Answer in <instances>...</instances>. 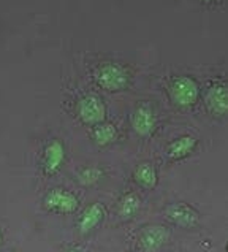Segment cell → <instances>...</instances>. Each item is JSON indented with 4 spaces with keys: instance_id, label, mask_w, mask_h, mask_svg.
Wrapping results in <instances>:
<instances>
[{
    "instance_id": "cell-8",
    "label": "cell",
    "mask_w": 228,
    "mask_h": 252,
    "mask_svg": "<svg viewBox=\"0 0 228 252\" xmlns=\"http://www.w3.org/2000/svg\"><path fill=\"white\" fill-rule=\"evenodd\" d=\"M168 240H170L168 228L162 225H152L147 227L141 233V248L146 252H157Z\"/></svg>"
},
{
    "instance_id": "cell-12",
    "label": "cell",
    "mask_w": 228,
    "mask_h": 252,
    "mask_svg": "<svg viewBox=\"0 0 228 252\" xmlns=\"http://www.w3.org/2000/svg\"><path fill=\"white\" fill-rule=\"evenodd\" d=\"M117 138V128L113 124H98L94 130V140L98 146H108Z\"/></svg>"
},
{
    "instance_id": "cell-3",
    "label": "cell",
    "mask_w": 228,
    "mask_h": 252,
    "mask_svg": "<svg viewBox=\"0 0 228 252\" xmlns=\"http://www.w3.org/2000/svg\"><path fill=\"white\" fill-rule=\"evenodd\" d=\"M78 116L81 118L84 124L89 126H98L102 124L106 114L105 103L102 102V98H98L97 95H86L78 102Z\"/></svg>"
},
{
    "instance_id": "cell-2",
    "label": "cell",
    "mask_w": 228,
    "mask_h": 252,
    "mask_svg": "<svg viewBox=\"0 0 228 252\" xmlns=\"http://www.w3.org/2000/svg\"><path fill=\"white\" fill-rule=\"evenodd\" d=\"M200 95V88L189 76H179L170 86V97L174 103L181 106L194 105Z\"/></svg>"
},
{
    "instance_id": "cell-7",
    "label": "cell",
    "mask_w": 228,
    "mask_h": 252,
    "mask_svg": "<svg viewBox=\"0 0 228 252\" xmlns=\"http://www.w3.org/2000/svg\"><path fill=\"white\" fill-rule=\"evenodd\" d=\"M63 159H65V148L60 141H51L45 148V156H43V170L46 175H56L62 167Z\"/></svg>"
},
{
    "instance_id": "cell-4",
    "label": "cell",
    "mask_w": 228,
    "mask_h": 252,
    "mask_svg": "<svg viewBox=\"0 0 228 252\" xmlns=\"http://www.w3.org/2000/svg\"><path fill=\"white\" fill-rule=\"evenodd\" d=\"M43 203H45L46 210L57 214H71L80 206V201H78V198L73 193L63 189L51 190L45 197V200H43Z\"/></svg>"
},
{
    "instance_id": "cell-5",
    "label": "cell",
    "mask_w": 228,
    "mask_h": 252,
    "mask_svg": "<svg viewBox=\"0 0 228 252\" xmlns=\"http://www.w3.org/2000/svg\"><path fill=\"white\" fill-rule=\"evenodd\" d=\"M157 126V116L149 105H140L132 114V127L141 136H149Z\"/></svg>"
},
{
    "instance_id": "cell-16",
    "label": "cell",
    "mask_w": 228,
    "mask_h": 252,
    "mask_svg": "<svg viewBox=\"0 0 228 252\" xmlns=\"http://www.w3.org/2000/svg\"><path fill=\"white\" fill-rule=\"evenodd\" d=\"M0 243H2V233H0Z\"/></svg>"
},
{
    "instance_id": "cell-17",
    "label": "cell",
    "mask_w": 228,
    "mask_h": 252,
    "mask_svg": "<svg viewBox=\"0 0 228 252\" xmlns=\"http://www.w3.org/2000/svg\"><path fill=\"white\" fill-rule=\"evenodd\" d=\"M68 252H80V251H68Z\"/></svg>"
},
{
    "instance_id": "cell-11",
    "label": "cell",
    "mask_w": 228,
    "mask_h": 252,
    "mask_svg": "<svg viewBox=\"0 0 228 252\" xmlns=\"http://www.w3.org/2000/svg\"><path fill=\"white\" fill-rule=\"evenodd\" d=\"M103 216H105V210H103L102 205H100V203L90 205L87 210L83 213L81 219H80V228H81V232L83 233L92 232V230H94L100 224V222H102Z\"/></svg>"
},
{
    "instance_id": "cell-15",
    "label": "cell",
    "mask_w": 228,
    "mask_h": 252,
    "mask_svg": "<svg viewBox=\"0 0 228 252\" xmlns=\"http://www.w3.org/2000/svg\"><path fill=\"white\" fill-rule=\"evenodd\" d=\"M102 176H103V171L100 168L89 167V168H86L80 173L78 179H80V183L83 186H94L100 181V179H102Z\"/></svg>"
},
{
    "instance_id": "cell-1",
    "label": "cell",
    "mask_w": 228,
    "mask_h": 252,
    "mask_svg": "<svg viewBox=\"0 0 228 252\" xmlns=\"http://www.w3.org/2000/svg\"><path fill=\"white\" fill-rule=\"evenodd\" d=\"M95 78L97 83L108 91H120L122 88H125L128 81L125 68L113 62H106L102 67H98Z\"/></svg>"
},
{
    "instance_id": "cell-10",
    "label": "cell",
    "mask_w": 228,
    "mask_h": 252,
    "mask_svg": "<svg viewBox=\"0 0 228 252\" xmlns=\"http://www.w3.org/2000/svg\"><path fill=\"white\" fill-rule=\"evenodd\" d=\"M197 148V140L190 135H184L181 138L174 140L173 143H170L167 148V156L173 160H181L184 157H187L189 154L194 153V149Z\"/></svg>"
},
{
    "instance_id": "cell-14",
    "label": "cell",
    "mask_w": 228,
    "mask_h": 252,
    "mask_svg": "<svg viewBox=\"0 0 228 252\" xmlns=\"http://www.w3.org/2000/svg\"><path fill=\"white\" fill-rule=\"evenodd\" d=\"M140 205H141V201H140V198L137 195H135V193H127V195L120 200V203H119L120 218H124V219L133 218V216L138 213Z\"/></svg>"
},
{
    "instance_id": "cell-9",
    "label": "cell",
    "mask_w": 228,
    "mask_h": 252,
    "mask_svg": "<svg viewBox=\"0 0 228 252\" xmlns=\"http://www.w3.org/2000/svg\"><path fill=\"white\" fill-rule=\"evenodd\" d=\"M208 110L216 116H224L227 113V86L224 83L214 84L208 89L204 97Z\"/></svg>"
},
{
    "instance_id": "cell-13",
    "label": "cell",
    "mask_w": 228,
    "mask_h": 252,
    "mask_svg": "<svg viewBox=\"0 0 228 252\" xmlns=\"http://www.w3.org/2000/svg\"><path fill=\"white\" fill-rule=\"evenodd\" d=\"M135 179L144 187L152 189L157 184V171L152 163H141L140 167L135 170Z\"/></svg>"
},
{
    "instance_id": "cell-6",
    "label": "cell",
    "mask_w": 228,
    "mask_h": 252,
    "mask_svg": "<svg viewBox=\"0 0 228 252\" xmlns=\"http://www.w3.org/2000/svg\"><path fill=\"white\" fill-rule=\"evenodd\" d=\"M167 216L171 222H174L176 225L184 227V228H192L198 224L200 216L198 213L184 203H176L167 208Z\"/></svg>"
}]
</instances>
